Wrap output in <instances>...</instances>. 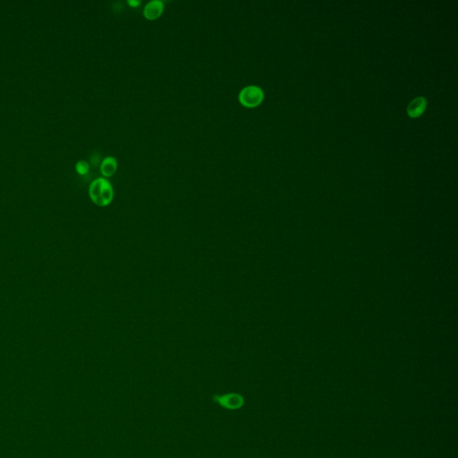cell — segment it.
Returning a JSON list of instances; mask_svg holds the SVG:
<instances>
[{
	"instance_id": "cell-1",
	"label": "cell",
	"mask_w": 458,
	"mask_h": 458,
	"mask_svg": "<svg viewBox=\"0 0 458 458\" xmlns=\"http://www.w3.org/2000/svg\"><path fill=\"white\" fill-rule=\"evenodd\" d=\"M89 194L91 201L96 205L105 207L109 205L112 202L114 191L112 185L108 180L99 177L90 184Z\"/></svg>"
},
{
	"instance_id": "cell-2",
	"label": "cell",
	"mask_w": 458,
	"mask_h": 458,
	"mask_svg": "<svg viewBox=\"0 0 458 458\" xmlns=\"http://www.w3.org/2000/svg\"><path fill=\"white\" fill-rule=\"evenodd\" d=\"M263 90L255 85L247 86L239 93V101L246 108H255L262 102Z\"/></svg>"
},
{
	"instance_id": "cell-3",
	"label": "cell",
	"mask_w": 458,
	"mask_h": 458,
	"mask_svg": "<svg viewBox=\"0 0 458 458\" xmlns=\"http://www.w3.org/2000/svg\"><path fill=\"white\" fill-rule=\"evenodd\" d=\"M214 402L228 410H236L241 408L245 400L241 395L231 393L223 396H216L214 397Z\"/></svg>"
},
{
	"instance_id": "cell-4",
	"label": "cell",
	"mask_w": 458,
	"mask_h": 458,
	"mask_svg": "<svg viewBox=\"0 0 458 458\" xmlns=\"http://www.w3.org/2000/svg\"><path fill=\"white\" fill-rule=\"evenodd\" d=\"M164 10V4L161 0H151L144 7L143 14L147 19L155 20L161 16Z\"/></svg>"
},
{
	"instance_id": "cell-5",
	"label": "cell",
	"mask_w": 458,
	"mask_h": 458,
	"mask_svg": "<svg viewBox=\"0 0 458 458\" xmlns=\"http://www.w3.org/2000/svg\"><path fill=\"white\" fill-rule=\"evenodd\" d=\"M427 106V100L424 97H417L413 99L407 107V113L411 118H418L424 112Z\"/></svg>"
},
{
	"instance_id": "cell-6",
	"label": "cell",
	"mask_w": 458,
	"mask_h": 458,
	"mask_svg": "<svg viewBox=\"0 0 458 458\" xmlns=\"http://www.w3.org/2000/svg\"><path fill=\"white\" fill-rule=\"evenodd\" d=\"M117 169H118V162H117V160L112 156L106 157L100 165V170H101L102 175L107 177L113 175Z\"/></svg>"
},
{
	"instance_id": "cell-7",
	"label": "cell",
	"mask_w": 458,
	"mask_h": 458,
	"mask_svg": "<svg viewBox=\"0 0 458 458\" xmlns=\"http://www.w3.org/2000/svg\"><path fill=\"white\" fill-rule=\"evenodd\" d=\"M76 172H77L79 175H85V174L88 173L89 169H90V165H89V163H88L87 161H78V162L76 163Z\"/></svg>"
},
{
	"instance_id": "cell-8",
	"label": "cell",
	"mask_w": 458,
	"mask_h": 458,
	"mask_svg": "<svg viewBox=\"0 0 458 458\" xmlns=\"http://www.w3.org/2000/svg\"><path fill=\"white\" fill-rule=\"evenodd\" d=\"M127 3L132 7H135V6H137V5L141 4V2L139 0H128Z\"/></svg>"
}]
</instances>
